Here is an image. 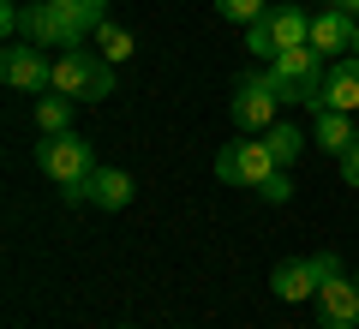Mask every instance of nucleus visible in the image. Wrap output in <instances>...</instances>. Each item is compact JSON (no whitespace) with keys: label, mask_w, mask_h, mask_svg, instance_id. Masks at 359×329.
I'll list each match as a JSON object with an SVG mask.
<instances>
[{"label":"nucleus","mask_w":359,"mask_h":329,"mask_svg":"<svg viewBox=\"0 0 359 329\" xmlns=\"http://www.w3.org/2000/svg\"><path fill=\"white\" fill-rule=\"evenodd\" d=\"M282 174V162H276V150H269L264 138H233V144H222V156H216V180H228V186H264V180H276Z\"/></svg>","instance_id":"20e7f679"},{"label":"nucleus","mask_w":359,"mask_h":329,"mask_svg":"<svg viewBox=\"0 0 359 329\" xmlns=\"http://www.w3.org/2000/svg\"><path fill=\"white\" fill-rule=\"evenodd\" d=\"M18 36L42 42V48H54V54H60V48H84V30L66 18L60 0H30V6H25V30H18Z\"/></svg>","instance_id":"6e6552de"},{"label":"nucleus","mask_w":359,"mask_h":329,"mask_svg":"<svg viewBox=\"0 0 359 329\" xmlns=\"http://www.w3.org/2000/svg\"><path fill=\"white\" fill-rule=\"evenodd\" d=\"M269 84H276L282 102H306L311 114H318V108H323V54L311 48V42L282 48L276 60H269Z\"/></svg>","instance_id":"f257e3e1"},{"label":"nucleus","mask_w":359,"mask_h":329,"mask_svg":"<svg viewBox=\"0 0 359 329\" xmlns=\"http://www.w3.org/2000/svg\"><path fill=\"white\" fill-rule=\"evenodd\" d=\"M323 108H341V114H359V60H341L323 72Z\"/></svg>","instance_id":"f8f14e48"},{"label":"nucleus","mask_w":359,"mask_h":329,"mask_svg":"<svg viewBox=\"0 0 359 329\" xmlns=\"http://www.w3.org/2000/svg\"><path fill=\"white\" fill-rule=\"evenodd\" d=\"M60 6H66V18H72L84 36H96V30L108 25V0H60Z\"/></svg>","instance_id":"f3484780"},{"label":"nucleus","mask_w":359,"mask_h":329,"mask_svg":"<svg viewBox=\"0 0 359 329\" xmlns=\"http://www.w3.org/2000/svg\"><path fill=\"white\" fill-rule=\"evenodd\" d=\"M318 323L323 329H359V281L335 276L318 288Z\"/></svg>","instance_id":"1a4fd4ad"},{"label":"nucleus","mask_w":359,"mask_h":329,"mask_svg":"<svg viewBox=\"0 0 359 329\" xmlns=\"http://www.w3.org/2000/svg\"><path fill=\"white\" fill-rule=\"evenodd\" d=\"M353 36H359V18L353 13H341V6H330V13H318L311 18V48L318 54H341V48H353Z\"/></svg>","instance_id":"9d476101"},{"label":"nucleus","mask_w":359,"mask_h":329,"mask_svg":"<svg viewBox=\"0 0 359 329\" xmlns=\"http://www.w3.org/2000/svg\"><path fill=\"white\" fill-rule=\"evenodd\" d=\"M257 198H264V203H287V198H294V186L276 174V180H264V186H257Z\"/></svg>","instance_id":"412c9836"},{"label":"nucleus","mask_w":359,"mask_h":329,"mask_svg":"<svg viewBox=\"0 0 359 329\" xmlns=\"http://www.w3.org/2000/svg\"><path fill=\"white\" fill-rule=\"evenodd\" d=\"M54 90L72 102H102L114 96V66L90 48H60L54 54Z\"/></svg>","instance_id":"f03ea898"},{"label":"nucleus","mask_w":359,"mask_h":329,"mask_svg":"<svg viewBox=\"0 0 359 329\" xmlns=\"http://www.w3.org/2000/svg\"><path fill=\"white\" fill-rule=\"evenodd\" d=\"M311 138H318L330 156H347V150H353V120H347L341 108H318V126H311Z\"/></svg>","instance_id":"4468645a"},{"label":"nucleus","mask_w":359,"mask_h":329,"mask_svg":"<svg viewBox=\"0 0 359 329\" xmlns=\"http://www.w3.org/2000/svg\"><path fill=\"white\" fill-rule=\"evenodd\" d=\"M84 198L96 203V210H126V203H132V174H120V168H96V174L84 180Z\"/></svg>","instance_id":"9b49d317"},{"label":"nucleus","mask_w":359,"mask_h":329,"mask_svg":"<svg viewBox=\"0 0 359 329\" xmlns=\"http://www.w3.org/2000/svg\"><path fill=\"white\" fill-rule=\"evenodd\" d=\"M0 78L13 90H54V54H42V42H30V36H13L6 48H0Z\"/></svg>","instance_id":"423d86ee"},{"label":"nucleus","mask_w":359,"mask_h":329,"mask_svg":"<svg viewBox=\"0 0 359 329\" xmlns=\"http://www.w3.org/2000/svg\"><path fill=\"white\" fill-rule=\"evenodd\" d=\"M276 300H287V305H299V300H318V276H311V257L276 264Z\"/></svg>","instance_id":"ddd939ff"},{"label":"nucleus","mask_w":359,"mask_h":329,"mask_svg":"<svg viewBox=\"0 0 359 329\" xmlns=\"http://www.w3.org/2000/svg\"><path fill=\"white\" fill-rule=\"evenodd\" d=\"M96 54H102L108 66H120V60H132V54H138V42H132V30L102 25V30H96Z\"/></svg>","instance_id":"dca6fc26"},{"label":"nucleus","mask_w":359,"mask_h":329,"mask_svg":"<svg viewBox=\"0 0 359 329\" xmlns=\"http://www.w3.org/2000/svg\"><path fill=\"white\" fill-rule=\"evenodd\" d=\"M216 13H222V18H233V25H252V18H264V13H269V0H216Z\"/></svg>","instance_id":"6ab92c4d"},{"label":"nucleus","mask_w":359,"mask_h":329,"mask_svg":"<svg viewBox=\"0 0 359 329\" xmlns=\"http://www.w3.org/2000/svg\"><path fill=\"white\" fill-rule=\"evenodd\" d=\"M276 108H282V96H276V84H269V72L240 78V84H233V96H228V120H233L240 132L276 126Z\"/></svg>","instance_id":"0eeeda50"},{"label":"nucleus","mask_w":359,"mask_h":329,"mask_svg":"<svg viewBox=\"0 0 359 329\" xmlns=\"http://www.w3.org/2000/svg\"><path fill=\"white\" fill-rule=\"evenodd\" d=\"M341 180H347V186H359V138H353V150L341 156Z\"/></svg>","instance_id":"4be33fe9"},{"label":"nucleus","mask_w":359,"mask_h":329,"mask_svg":"<svg viewBox=\"0 0 359 329\" xmlns=\"http://www.w3.org/2000/svg\"><path fill=\"white\" fill-rule=\"evenodd\" d=\"M306 36H311V18L299 13V6H269L264 18H252V25H245V48L264 54V60H276L282 48H299Z\"/></svg>","instance_id":"39448f33"},{"label":"nucleus","mask_w":359,"mask_h":329,"mask_svg":"<svg viewBox=\"0 0 359 329\" xmlns=\"http://www.w3.org/2000/svg\"><path fill=\"white\" fill-rule=\"evenodd\" d=\"M353 48H359V36H353Z\"/></svg>","instance_id":"b1692460"},{"label":"nucleus","mask_w":359,"mask_h":329,"mask_svg":"<svg viewBox=\"0 0 359 329\" xmlns=\"http://www.w3.org/2000/svg\"><path fill=\"white\" fill-rule=\"evenodd\" d=\"M264 144H269V150H276V162L287 168V162H294L299 150H306V132H299V126H282V120H276V126L264 132Z\"/></svg>","instance_id":"a211bd4d"},{"label":"nucleus","mask_w":359,"mask_h":329,"mask_svg":"<svg viewBox=\"0 0 359 329\" xmlns=\"http://www.w3.org/2000/svg\"><path fill=\"white\" fill-rule=\"evenodd\" d=\"M36 168L54 186H84V180L96 174V144L78 138V132H54V138L36 144Z\"/></svg>","instance_id":"7ed1b4c3"},{"label":"nucleus","mask_w":359,"mask_h":329,"mask_svg":"<svg viewBox=\"0 0 359 329\" xmlns=\"http://www.w3.org/2000/svg\"><path fill=\"white\" fill-rule=\"evenodd\" d=\"M335 6H341V13H353V18H359V0H335Z\"/></svg>","instance_id":"5701e85b"},{"label":"nucleus","mask_w":359,"mask_h":329,"mask_svg":"<svg viewBox=\"0 0 359 329\" xmlns=\"http://www.w3.org/2000/svg\"><path fill=\"white\" fill-rule=\"evenodd\" d=\"M36 126L48 132H72V96H60V90H48V96H36Z\"/></svg>","instance_id":"2eb2a0df"},{"label":"nucleus","mask_w":359,"mask_h":329,"mask_svg":"<svg viewBox=\"0 0 359 329\" xmlns=\"http://www.w3.org/2000/svg\"><path fill=\"white\" fill-rule=\"evenodd\" d=\"M311 276H318V288H323V281H335V276H341V257H335V252H318V257H311Z\"/></svg>","instance_id":"aec40b11"}]
</instances>
